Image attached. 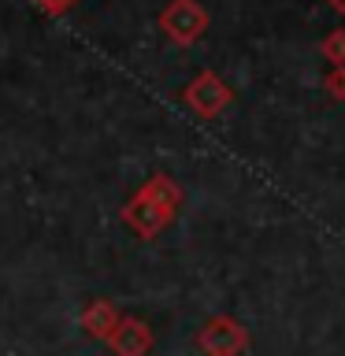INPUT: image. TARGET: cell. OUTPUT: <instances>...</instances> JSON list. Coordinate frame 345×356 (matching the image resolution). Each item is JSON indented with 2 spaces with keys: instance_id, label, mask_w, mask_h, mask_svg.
Instances as JSON below:
<instances>
[]
</instances>
